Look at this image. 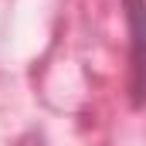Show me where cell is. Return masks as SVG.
<instances>
[{"instance_id": "1", "label": "cell", "mask_w": 146, "mask_h": 146, "mask_svg": "<svg viewBox=\"0 0 146 146\" xmlns=\"http://www.w3.org/2000/svg\"><path fill=\"white\" fill-rule=\"evenodd\" d=\"M126 3V21H129V61H133V106L146 102V0H122Z\"/></svg>"}]
</instances>
